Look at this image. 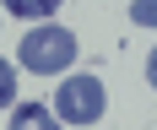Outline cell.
<instances>
[{"instance_id": "cell-1", "label": "cell", "mask_w": 157, "mask_h": 130, "mask_svg": "<svg viewBox=\"0 0 157 130\" xmlns=\"http://www.w3.org/2000/svg\"><path fill=\"white\" fill-rule=\"evenodd\" d=\"M22 65H27L33 76H60L65 65H76V32L54 27V22L33 27L27 38H22Z\"/></svg>"}, {"instance_id": "cell-2", "label": "cell", "mask_w": 157, "mask_h": 130, "mask_svg": "<svg viewBox=\"0 0 157 130\" xmlns=\"http://www.w3.org/2000/svg\"><path fill=\"white\" fill-rule=\"evenodd\" d=\"M54 109H60V125H98L109 109V92L98 76H71V81H60Z\"/></svg>"}, {"instance_id": "cell-3", "label": "cell", "mask_w": 157, "mask_h": 130, "mask_svg": "<svg viewBox=\"0 0 157 130\" xmlns=\"http://www.w3.org/2000/svg\"><path fill=\"white\" fill-rule=\"evenodd\" d=\"M11 130H60V114H49L44 103H22L11 114Z\"/></svg>"}, {"instance_id": "cell-4", "label": "cell", "mask_w": 157, "mask_h": 130, "mask_svg": "<svg viewBox=\"0 0 157 130\" xmlns=\"http://www.w3.org/2000/svg\"><path fill=\"white\" fill-rule=\"evenodd\" d=\"M6 11H16L22 22H44V16L60 11V0H6Z\"/></svg>"}, {"instance_id": "cell-5", "label": "cell", "mask_w": 157, "mask_h": 130, "mask_svg": "<svg viewBox=\"0 0 157 130\" xmlns=\"http://www.w3.org/2000/svg\"><path fill=\"white\" fill-rule=\"evenodd\" d=\"M11 98H16V65H11V60H0V109H6Z\"/></svg>"}, {"instance_id": "cell-6", "label": "cell", "mask_w": 157, "mask_h": 130, "mask_svg": "<svg viewBox=\"0 0 157 130\" xmlns=\"http://www.w3.org/2000/svg\"><path fill=\"white\" fill-rule=\"evenodd\" d=\"M130 22H141V27H157V0H136V6H130Z\"/></svg>"}, {"instance_id": "cell-7", "label": "cell", "mask_w": 157, "mask_h": 130, "mask_svg": "<svg viewBox=\"0 0 157 130\" xmlns=\"http://www.w3.org/2000/svg\"><path fill=\"white\" fill-rule=\"evenodd\" d=\"M146 81H152V87H157V49H152V54H146Z\"/></svg>"}]
</instances>
